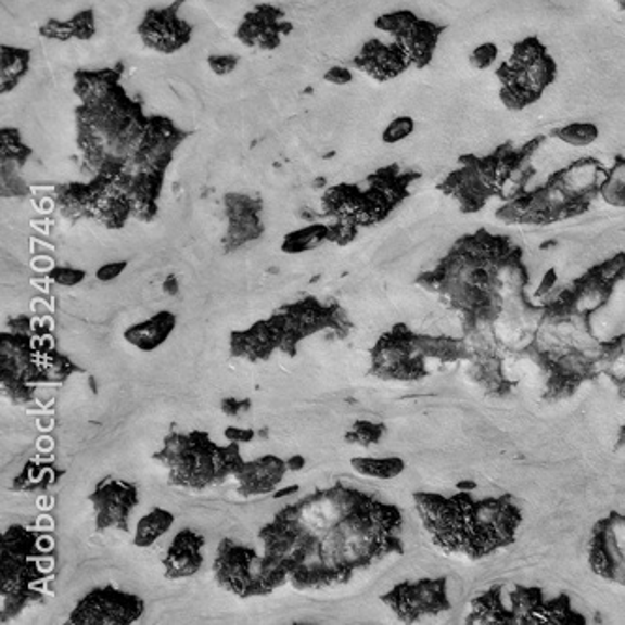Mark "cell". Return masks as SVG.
<instances>
[{
	"instance_id": "cell-9",
	"label": "cell",
	"mask_w": 625,
	"mask_h": 625,
	"mask_svg": "<svg viewBox=\"0 0 625 625\" xmlns=\"http://www.w3.org/2000/svg\"><path fill=\"white\" fill-rule=\"evenodd\" d=\"M417 177L400 174L398 167H387L370 177L367 190L352 184L329 188L321 200L323 213L339 222L370 228L383 222L410 195L408 188Z\"/></svg>"
},
{
	"instance_id": "cell-19",
	"label": "cell",
	"mask_w": 625,
	"mask_h": 625,
	"mask_svg": "<svg viewBox=\"0 0 625 625\" xmlns=\"http://www.w3.org/2000/svg\"><path fill=\"white\" fill-rule=\"evenodd\" d=\"M89 501L94 508V524L98 532L105 530H120L128 532L130 514L138 508V485L125 480L100 481L97 488L89 496Z\"/></svg>"
},
{
	"instance_id": "cell-28",
	"label": "cell",
	"mask_w": 625,
	"mask_h": 625,
	"mask_svg": "<svg viewBox=\"0 0 625 625\" xmlns=\"http://www.w3.org/2000/svg\"><path fill=\"white\" fill-rule=\"evenodd\" d=\"M30 69V49L17 46L0 48V89L2 94L14 91Z\"/></svg>"
},
{
	"instance_id": "cell-34",
	"label": "cell",
	"mask_w": 625,
	"mask_h": 625,
	"mask_svg": "<svg viewBox=\"0 0 625 625\" xmlns=\"http://www.w3.org/2000/svg\"><path fill=\"white\" fill-rule=\"evenodd\" d=\"M599 197L614 208H625V156H618L607 167Z\"/></svg>"
},
{
	"instance_id": "cell-43",
	"label": "cell",
	"mask_w": 625,
	"mask_h": 625,
	"mask_svg": "<svg viewBox=\"0 0 625 625\" xmlns=\"http://www.w3.org/2000/svg\"><path fill=\"white\" fill-rule=\"evenodd\" d=\"M251 400H237V398H224L222 408L224 413L230 417L241 416L243 411L251 410Z\"/></svg>"
},
{
	"instance_id": "cell-42",
	"label": "cell",
	"mask_w": 625,
	"mask_h": 625,
	"mask_svg": "<svg viewBox=\"0 0 625 625\" xmlns=\"http://www.w3.org/2000/svg\"><path fill=\"white\" fill-rule=\"evenodd\" d=\"M128 262H112V264L102 265L98 267L97 280L100 282H113L115 278L120 277L126 271Z\"/></svg>"
},
{
	"instance_id": "cell-4",
	"label": "cell",
	"mask_w": 625,
	"mask_h": 625,
	"mask_svg": "<svg viewBox=\"0 0 625 625\" xmlns=\"http://www.w3.org/2000/svg\"><path fill=\"white\" fill-rule=\"evenodd\" d=\"M352 329L354 323L339 303L323 305L316 297H306L280 306L269 320L256 321L244 331H233L230 355L248 362L269 361L275 352L297 357V346L308 336L333 331L336 339H346Z\"/></svg>"
},
{
	"instance_id": "cell-44",
	"label": "cell",
	"mask_w": 625,
	"mask_h": 625,
	"mask_svg": "<svg viewBox=\"0 0 625 625\" xmlns=\"http://www.w3.org/2000/svg\"><path fill=\"white\" fill-rule=\"evenodd\" d=\"M224 436L228 442H237V444H246V442H252L254 436H256V431L252 429H237V426H230L224 431Z\"/></svg>"
},
{
	"instance_id": "cell-26",
	"label": "cell",
	"mask_w": 625,
	"mask_h": 625,
	"mask_svg": "<svg viewBox=\"0 0 625 625\" xmlns=\"http://www.w3.org/2000/svg\"><path fill=\"white\" fill-rule=\"evenodd\" d=\"M175 327H177V316L174 312L162 310V312L151 316L149 320L139 321L136 326L128 327L123 336L130 346L149 354V352H154L166 344L167 339L174 334Z\"/></svg>"
},
{
	"instance_id": "cell-33",
	"label": "cell",
	"mask_w": 625,
	"mask_h": 625,
	"mask_svg": "<svg viewBox=\"0 0 625 625\" xmlns=\"http://www.w3.org/2000/svg\"><path fill=\"white\" fill-rule=\"evenodd\" d=\"M352 465L362 477L370 480L390 481L398 477L406 470V462L398 457H385V459H374V457H355Z\"/></svg>"
},
{
	"instance_id": "cell-12",
	"label": "cell",
	"mask_w": 625,
	"mask_h": 625,
	"mask_svg": "<svg viewBox=\"0 0 625 625\" xmlns=\"http://www.w3.org/2000/svg\"><path fill=\"white\" fill-rule=\"evenodd\" d=\"M213 571L218 586L241 599L271 596L288 583L282 573L265 562L264 556L231 539H222L218 545Z\"/></svg>"
},
{
	"instance_id": "cell-16",
	"label": "cell",
	"mask_w": 625,
	"mask_h": 625,
	"mask_svg": "<svg viewBox=\"0 0 625 625\" xmlns=\"http://www.w3.org/2000/svg\"><path fill=\"white\" fill-rule=\"evenodd\" d=\"M588 563L594 575L625 588V513L611 511L594 526Z\"/></svg>"
},
{
	"instance_id": "cell-2",
	"label": "cell",
	"mask_w": 625,
	"mask_h": 625,
	"mask_svg": "<svg viewBox=\"0 0 625 625\" xmlns=\"http://www.w3.org/2000/svg\"><path fill=\"white\" fill-rule=\"evenodd\" d=\"M416 284L459 312L465 339L496 334V326L516 323L534 333L541 306L530 305L528 267L522 251L508 237L486 230L462 237L452 244L432 271L416 278Z\"/></svg>"
},
{
	"instance_id": "cell-3",
	"label": "cell",
	"mask_w": 625,
	"mask_h": 625,
	"mask_svg": "<svg viewBox=\"0 0 625 625\" xmlns=\"http://www.w3.org/2000/svg\"><path fill=\"white\" fill-rule=\"evenodd\" d=\"M413 503L432 545L449 556L481 560L511 547L521 530L522 511L511 494L416 493Z\"/></svg>"
},
{
	"instance_id": "cell-24",
	"label": "cell",
	"mask_w": 625,
	"mask_h": 625,
	"mask_svg": "<svg viewBox=\"0 0 625 625\" xmlns=\"http://www.w3.org/2000/svg\"><path fill=\"white\" fill-rule=\"evenodd\" d=\"M288 470H290L288 460L278 459L277 455H264L259 459L244 462L235 475L239 485L237 493L243 498L275 494L280 483L284 481Z\"/></svg>"
},
{
	"instance_id": "cell-40",
	"label": "cell",
	"mask_w": 625,
	"mask_h": 625,
	"mask_svg": "<svg viewBox=\"0 0 625 625\" xmlns=\"http://www.w3.org/2000/svg\"><path fill=\"white\" fill-rule=\"evenodd\" d=\"M207 64L215 76H230L239 66V56L237 55H208Z\"/></svg>"
},
{
	"instance_id": "cell-47",
	"label": "cell",
	"mask_w": 625,
	"mask_h": 625,
	"mask_svg": "<svg viewBox=\"0 0 625 625\" xmlns=\"http://www.w3.org/2000/svg\"><path fill=\"white\" fill-rule=\"evenodd\" d=\"M288 465H290V470H301L305 465V459L303 457H293L292 460H288Z\"/></svg>"
},
{
	"instance_id": "cell-21",
	"label": "cell",
	"mask_w": 625,
	"mask_h": 625,
	"mask_svg": "<svg viewBox=\"0 0 625 625\" xmlns=\"http://www.w3.org/2000/svg\"><path fill=\"white\" fill-rule=\"evenodd\" d=\"M293 25L285 22V15L280 8L271 4H259L244 15L243 22L237 27V40L248 48L277 49L282 38L290 35Z\"/></svg>"
},
{
	"instance_id": "cell-14",
	"label": "cell",
	"mask_w": 625,
	"mask_h": 625,
	"mask_svg": "<svg viewBox=\"0 0 625 625\" xmlns=\"http://www.w3.org/2000/svg\"><path fill=\"white\" fill-rule=\"evenodd\" d=\"M145 614V601L107 584L85 594L69 612L68 625H130Z\"/></svg>"
},
{
	"instance_id": "cell-15",
	"label": "cell",
	"mask_w": 625,
	"mask_h": 625,
	"mask_svg": "<svg viewBox=\"0 0 625 625\" xmlns=\"http://www.w3.org/2000/svg\"><path fill=\"white\" fill-rule=\"evenodd\" d=\"M380 599L404 624H413L426 616L429 618L438 616L442 612L451 609L445 577L421 578V581L395 584Z\"/></svg>"
},
{
	"instance_id": "cell-29",
	"label": "cell",
	"mask_w": 625,
	"mask_h": 625,
	"mask_svg": "<svg viewBox=\"0 0 625 625\" xmlns=\"http://www.w3.org/2000/svg\"><path fill=\"white\" fill-rule=\"evenodd\" d=\"M175 524V514L167 509L154 508L151 513L141 516L133 534V545L139 549H146L171 530Z\"/></svg>"
},
{
	"instance_id": "cell-20",
	"label": "cell",
	"mask_w": 625,
	"mask_h": 625,
	"mask_svg": "<svg viewBox=\"0 0 625 625\" xmlns=\"http://www.w3.org/2000/svg\"><path fill=\"white\" fill-rule=\"evenodd\" d=\"M228 230L224 235V251L235 252L244 244L257 241L264 235L265 226L262 222L264 202L244 194H228L224 197Z\"/></svg>"
},
{
	"instance_id": "cell-22",
	"label": "cell",
	"mask_w": 625,
	"mask_h": 625,
	"mask_svg": "<svg viewBox=\"0 0 625 625\" xmlns=\"http://www.w3.org/2000/svg\"><path fill=\"white\" fill-rule=\"evenodd\" d=\"M470 370L468 375L475 385H480L486 395L508 396L513 391L514 383L509 380L503 370V359L500 355V344L483 342L470 344Z\"/></svg>"
},
{
	"instance_id": "cell-38",
	"label": "cell",
	"mask_w": 625,
	"mask_h": 625,
	"mask_svg": "<svg viewBox=\"0 0 625 625\" xmlns=\"http://www.w3.org/2000/svg\"><path fill=\"white\" fill-rule=\"evenodd\" d=\"M500 56V48L494 42L480 43L477 48H473L470 53V64L472 68L485 72V69L493 68L496 61Z\"/></svg>"
},
{
	"instance_id": "cell-18",
	"label": "cell",
	"mask_w": 625,
	"mask_h": 625,
	"mask_svg": "<svg viewBox=\"0 0 625 625\" xmlns=\"http://www.w3.org/2000/svg\"><path fill=\"white\" fill-rule=\"evenodd\" d=\"M182 4L184 0H175L169 7L146 10L138 27L143 46L171 55L190 43L194 27L179 15Z\"/></svg>"
},
{
	"instance_id": "cell-17",
	"label": "cell",
	"mask_w": 625,
	"mask_h": 625,
	"mask_svg": "<svg viewBox=\"0 0 625 625\" xmlns=\"http://www.w3.org/2000/svg\"><path fill=\"white\" fill-rule=\"evenodd\" d=\"M374 25L378 30L393 36L395 42L400 43L408 51L413 66L423 68L431 63L434 49L438 46L439 35H442V28L436 27L434 23L419 20L416 14L403 10V12L380 15Z\"/></svg>"
},
{
	"instance_id": "cell-8",
	"label": "cell",
	"mask_w": 625,
	"mask_h": 625,
	"mask_svg": "<svg viewBox=\"0 0 625 625\" xmlns=\"http://www.w3.org/2000/svg\"><path fill=\"white\" fill-rule=\"evenodd\" d=\"M48 552L35 530L14 524L0 541V622L20 616L28 604L43 599L48 586Z\"/></svg>"
},
{
	"instance_id": "cell-31",
	"label": "cell",
	"mask_w": 625,
	"mask_h": 625,
	"mask_svg": "<svg viewBox=\"0 0 625 625\" xmlns=\"http://www.w3.org/2000/svg\"><path fill=\"white\" fill-rule=\"evenodd\" d=\"M64 475V470H56L55 465L35 464L28 462L17 477L14 480L12 488L20 493H35L43 490L48 486L55 485L56 481Z\"/></svg>"
},
{
	"instance_id": "cell-32",
	"label": "cell",
	"mask_w": 625,
	"mask_h": 625,
	"mask_svg": "<svg viewBox=\"0 0 625 625\" xmlns=\"http://www.w3.org/2000/svg\"><path fill=\"white\" fill-rule=\"evenodd\" d=\"M599 136L601 128L594 120H573L567 125L558 126L552 132V138L571 149H588L598 141Z\"/></svg>"
},
{
	"instance_id": "cell-41",
	"label": "cell",
	"mask_w": 625,
	"mask_h": 625,
	"mask_svg": "<svg viewBox=\"0 0 625 625\" xmlns=\"http://www.w3.org/2000/svg\"><path fill=\"white\" fill-rule=\"evenodd\" d=\"M323 79H326L327 84L344 87V85H349L354 81V72L346 68V66H333V68L327 69Z\"/></svg>"
},
{
	"instance_id": "cell-48",
	"label": "cell",
	"mask_w": 625,
	"mask_h": 625,
	"mask_svg": "<svg viewBox=\"0 0 625 625\" xmlns=\"http://www.w3.org/2000/svg\"><path fill=\"white\" fill-rule=\"evenodd\" d=\"M622 447H625V424L620 429L618 442H616V449H622Z\"/></svg>"
},
{
	"instance_id": "cell-46",
	"label": "cell",
	"mask_w": 625,
	"mask_h": 625,
	"mask_svg": "<svg viewBox=\"0 0 625 625\" xmlns=\"http://www.w3.org/2000/svg\"><path fill=\"white\" fill-rule=\"evenodd\" d=\"M299 493V486L297 485H293V486H288V488H284V490H277V493H275V496H272V498H284V496H292V494H297Z\"/></svg>"
},
{
	"instance_id": "cell-37",
	"label": "cell",
	"mask_w": 625,
	"mask_h": 625,
	"mask_svg": "<svg viewBox=\"0 0 625 625\" xmlns=\"http://www.w3.org/2000/svg\"><path fill=\"white\" fill-rule=\"evenodd\" d=\"M416 130V118L410 117V115H400V117L390 120V125L383 128L382 141L385 145H398V143L411 138Z\"/></svg>"
},
{
	"instance_id": "cell-7",
	"label": "cell",
	"mask_w": 625,
	"mask_h": 625,
	"mask_svg": "<svg viewBox=\"0 0 625 625\" xmlns=\"http://www.w3.org/2000/svg\"><path fill=\"white\" fill-rule=\"evenodd\" d=\"M239 445H218L207 432H171L153 459L169 470V485L203 490L235 477L244 464Z\"/></svg>"
},
{
	"instance_id": "cell-1",
	"label": "cell",
	"mask_w": 625,
	"mask_h": 625,
	"mask_svg": "<svg viewBox=\"0 0 625 625\" xmlns=\"http://www.w3.org/2000/svg\"><path fill=\"white\" fill-rule=\"evenodd\" d=\"M403 524L400 508L334 483L285 506L257 535L265 562L293 588L320 590L403 556Z\"/></svg>"
},
{
	"instance_id": "cell-45",
	"label": "cell",
	"mask_w": 625,
	"mask_h": 625,
	"mask_svg": "<svg viewBox=\"0 0 625 625\" xmlns=\"http://www.w3.org/2000/svg\"><path fill=\"white\" fill-rule=\"evenodd\" d=\"M162 288H164V292H166L167 295H171V297H174V295L179 293V280H177V277H174V275H169Z\"/></svg>"
},
{
	"instance_id": "cell-35",
	"label": "cell",
	"mask_w": 625,
	"mask_h": 625,
	"mask_svg": "<svg viewBox=\"0 0 625 625\" xmlns=\"http://www.w3.org/2000/svg\"><path fill=\"white\" fill-rule=\"evenodd\" d=\"M2 166L20 167L25 166L28 156H30V149L23 145L22 136L15 128H4L2 130Z\"/></svg>"
},
{
	"instance_id": "cell-11",
	"label": "cell",
	"mask_w": 625,
	"mask_h": 625,
	"mask_svg": "<svg viewBox=\"0 0 625 625\" xmlns=\"http://www.w3.org/2000/svg\"><path fill=\"white\" fill-rule=\"evenodd\" d=\"M498 77L501 102L511 110H524L554 84L556 63L537 38H526L516 43L513 56L498 69Z\"/></svg>"
},
{
	"instance_id": "cell-13",
	"label": "cell",
	"mask_w": 625,
	"mask_h": 625,
	"mask_svg": "<svg viewBox=\"0 0 625 625\" xmlns=\"http://www.w3.org/2000/svg\"><path fill=\"white\" fill-rule=\"evenodd\" d=\"M625 278V254L604 259L565 285L554 299L545 303L554 312L570 314L594 320V316L611 301L612 293Z\"/></svg>"
},
{
	"instance_id": "cell-36",
	"label": "cell",
	"mask_w": 625,
	"mask_h": 625,
	"mask_svg": "<svg viewBox=\"0 0 625 625\" xmlns=\"http://www.w3.org/2000/svg\"><path fill=\"white\" fill-rule=\"evenodd\" d=\"M387 432V426L383 423H374V421H355L352 429L346 432L347 444L362 445V447H370V445L380 444L383 436Z\"/></svg>"
},
{
	"instance_id": "cell-5",
	"label": "cell",
	"mask_w": 625,
	"mask_h": 625,
	"mask_svg": "<svg viewBox=\"0 0 625 625\" xmlns=\"http://www.w3.org/2000/svg\"><path fill=\"white\" fill-rule=\"evenodd\" d=\"M470 344L455 336L413 333L396 323L370 349L369 375L383 382H419L432 374L434 365L470 361Z\"/></svg>"
},
{
	"instance_id": "cell-39",
	"label": "cell",
	"mask_w": 625,
	"mask_h": 625,
	"mask_svg": "<svg viewBox=\"0 0 625 625\" xmlns=\"http://www.w3.org/2000/svg\"><path fill=\"white\" fill-rule=\"evenodd\" d=\"M49 280H53L56 285H63V288H76V285L81 284L85 278H87V272L84 269H74V267H53L49 271Z\"/></svg>"
},
{
	"instance_id": "cell-25",
	"label": "cell",
	"mask_w": 625,
	"mask_h": 625,
	"mask_svg": "<svg viewBox=\"0 0 625 625\" xmlns=\"http://www.w3.org/2000/svg\"><path fill=\"white\" fill-rule=\"evenodd\" d=\"M203 547L205 537L195 534L194 530H181L175 535L174 543L164 558V570L169 581L194 577L203 567Z\"/></svg>"
},
{
	"instance_id": "cell-10",
	"label": "cell",
	"mask_w": 625,
	"mask_h": 625,
	"mask_svg": "<svg viewBox=\"0 0 625 625\" xmlns=\"http://www.w3.org/2000/svg\"><path fill=\"white\" fill-rule=\"evenodd\" d=\"M33 331V321L20 316L0 333V385L2 395L15 406L35 403L36 391L48 385V354Z\"/></svg>"
},
{
	"instance_id": "cell-23",
	"label": "cell",
	"mask_w": 625,
	"mask_h": 625,
	"mask_svg": "<svg viewBox=\"0 0 625 625\" xmlns=\"http://www.w3.org/2000/svg\"><path fill=\"white\" fill-rule=\"evenodd\" d=\"M354 64L355 68L361 69L378 81L393 79L413 66L411 56L400 43H383L380 40L365 43L361 51L355 55Z\"/></svg>"
},
{
	"instance_id": "cell-30",
	"label": "cell",
	"mask_w": 625,
	"mask_h": 625,
	"mask_svg": "<svg viewBox=\"0 0 625 625\" xmlns=\"http://www.w3.org/2000/svg\"><path fill=\"white\" fill-rule=\"evenodd\" d=\"M329 239H331V224L314 222L288 233L282 243V252L297 256L318 248L320 244L329 243Z\"/></svg>"
},
{
	"instance_id": "cell-27",
	"label": "cell",
	"mask_w": 625,
	"mask_h": 625,
	"mask_svg": "<svg viewBox=\"0 0 625 625\" xmlns=\"http://www.w3.org/2000/svg\"><path fill=\"white\" fill-rule=\"evenodd\" d=\"M38 35L53 42H89L97 35V15L94 10H81L69 20H48L43 23Z\"/></svg>"
},
{
	"instance_id": "cell-6",
	"label": "cell",
	"mask_w": 625,
	"mask_h": 625,
	"mask_svg": "<svg viewBox=\"0 0 625 625\" xmlns=\"http://www.w3.org/2000/svg\"><path fill=\"white\" fill-rule=\"evenodd\" d=\"M468 624L584 625L588 620L573 609L567 594L550 598L541 586L494 584L473 599Z\"/></svg>"
}]
</instances>
